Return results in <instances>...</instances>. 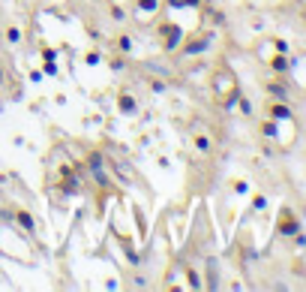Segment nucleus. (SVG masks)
Returning <instances> with one entry per match:
<instances>
[{"label": "nucleus", "instance_id": "22", "mask_svg": "<svg viewBox=\"0 0 306 292\" xmlns=\"http://www.w3.org/2000/svg\"><path fill=\"white\" fill-rule=\"evenodd\" d=\"M234 193H246V181H237V184H234Z\"/></svg>", "mask_w": 306, "mask_h": 292}, {"label": "nucleus", "instance_id": "14", "mask_svg": "<svg viewBox=\"0 0 306 292\" xmlns=\"http://www.w3.org/2000/svg\"><path fill=\"white\" fill-rule=\"evenodd\" d=\"M279 121H273V118H264L261 121V127H258V133L264 136V139H276L279 136V127H276Z\"/></svg>", "mask_w": 306, "mask_h": 292}, {"label": "nucleus", "instance_id": "3", "mask_svg": "<svg viewBox=\"0 0 306 292\" xmlns=\"http://www.w3.org/2000/svg\"><path fill=\"white\" fill-rule=\"evenodd\" d=\"M213 40H216V30H195V33H186L183 43H180V49H177L171 57H177V60L198 57V54H204V51L213 46Z\"/></svg>", "mask_w": 306, "mask_h": 292}, {"label": "nucleus", "instance_id": "1", "mask_svg": "<svg viewBox=\"0 0 306 292\" xmlns=\"http://www.w3.org/2000/svg\"><path fill=\"white\" fill-rule=\"evenodd\" d=\"M210 97L219 108H231L240 97V79L228 63H216L210 72Z\"/></svg>", "mask_w": 306, "mask_h": 292}, {"label": "nucleus", "instance_id": "11", "mask_svg": "<svg viewBox=\"0 0 306 292\" xmlns=\"http://www.w3.org/2000/svg\"><path fill=\"white\" fill-rule=\"evenodd\" d=\"M267 66H270V69L276 72V76H285V72L291 69V57H288L285 51H276L270 60H267Z\"/></svg>", "mask_w": 306, "mask_h": 292}, {"label": "nucleus", "instance_id": "8", "mask_svg": "<svg viewBox=\"0 0 306 292\" xmlns=\"http://www.w3.org/2000/svg\"><path fill=\"white\" fill-rule=\"evenodd\" d=\"M114 102H117V112H120V115H135V112H138V99H135L126 88L117 91V99H114Z\"/></svg>", "mask_w": 306, "mask_h": 292}, {"label": "nucleus", "instance_id": "15", "mask_svg": "<svg viewBox=\"0 0 306 292\" xmlns=\"http://www.w3.org/2000/svg\"><path fill=\"white\" fill-rule=\"evenodd\" d=\"M108 66H111L114 72H123V69H126V54H117V51H114V54L108 57Z\"/></svg>", "mask_w": 306, "mask_h": 292}, {"label": "nucleus", "instance_id": "13", "mask_svg": "<svg viewBox=\"0 0 306 292\" xmlns=\"http://www.w3.org/2000/svg\"><path fill=\"white\" fill-rule=\"evenodd\" d=\"M3 36H6V43H9L12 49H18V46H21V40H24V33H21V27H18V24H6Z\"/></svg>", "mask_w": 306, "mask_h": 292}, {"label": "nucleus", "instance_id": "12", "mask_svg": "<svg viewBox=\"0 0 306 292\" xmlns=\"http://www.w3.org/2000/svg\"><path fill=\"white\" fill-rule=\"evenodd\" d=\"M42 72L45 76H57V51L51 46H42Z\"/></svg>", "mask_w": 306, "mask_h": 292}, {"label": "nucleus", "instance_id": "19", "mask_svg": "<svg viewBox=\"0 0 306 292\" xmlns=\"http://www.w3.org/2000/svg\"><path fill=\"white\" fill-rule=\"evenodd\" d=\"M234 102H237V105H240V115H246V118H249V115H252V102H249V99H246V97H243V94H240V97H237V99H234Z\"/></svg>", "mask_w": 306, "mask_h": 292}, {"label": "nucleus", "instance_id": "16", "mask_svg": "<svg viewBox=\"0 0 306 292\" xmlns=\"http://www.w3.org/2000/svg\"><path fill=\"white\" fill-rule=\"evenodd\" d=\"M84 63H87V66H99V63H102V51H99V49H87V51H84Z\"/></svg>", "mask_w": 306, "mask_h": 292}, {"label": "nucleus", "instance_id": "4", "mask_svg": "<svg viewBox=\"0 0 306 292\" xmlns=\"http://www.w3.org/2000/svg\"><path fill=\"white\" fill-rule=\"evenodd\" d=\"M189 145H192V151H195V157H213V151H216V139H213V133L210 130H204V127H195L192 133H189Z\"/></svg>", "mask_w": 306, "mask_h": 292}, {"label": "nucleus", "instance_id": "21", "mask_svg": "<svg viewBox=\"0 0 306 292\" xmlns=\"http://www.w3.org/2000/svg\"><path fill=\"white\" fill-rule=\"evenodd\" d=\"M264 205H267L264 196H255V199H252V211H264Z\"/></svg>", "mask_w": 306, "mask_h": 292}, {"label": "nucleus", "instance_id": "7", "mask_svg": "<svg viewBox=\"0 0 306 292\" xmlns=\"http://www.w3.org/2000/svg\"><path fill=\"white\" fill-rule=\"evenodd\" d=\"M264 112H267V118H273V121H291V118H294L288 99H267Z\"/></svg>", "mask_w": 306, "mask_h": 292}, {"label": "nucleus", "instance_id": "10", "mask_svg": "<svg viewBox=\"0 0 306 292\" xmlns=\"http://www.w3.org/2000/svg\"><path fill=\"white\" fill-rule=\"evenodd\" d=\"M111 49L117 51V54H126V57H129V54L135 51V40H132V33H126V30H123V33H117V36L111 40Z\"/></svg>", "mask_w": 306, "mask_h": 292}, {"label": "nucleus", "instance_id": "2", "mask_svg": "<svg viewBox=\"0 0 306 292\" xmlns=\"http://www.w3.org/2000/svg\"><path fill=\"white\" fill-rule=\"evenodd\" d=\"M183 36H186V30H183L177 21H171V18H156V27H153V40H156V46H159L165 54H174V51L180 49Z\"/></svg>", "mask_w": 306, "mask_h": 292}, {"label": "nucleus", "instance_id": "5", "mask_svg": "<svg viewBox=\"0 0 306 292\" xmlns=\"http://www.w3.org/2000/svg\"><path fill=\"white\" fill-rule=\"evenodd\" d=\"M132 12L141 24L153 21V18H159L162 12V0H132Z\"/></svg>", "mask_w": 306, "mask_h": 292}, {"label": "nucleus", "instance_id": "17", "mask_svg": "<svg viewBox=\"0 0 306 292\" xmlns=\"http://www.w3.org/2000/svg\"><path fill=\"white\" fill-rule=\"evenodd\" d=\"M108 15H111V21H126V9H123L120 3H111V6H108Z\"/></svg>", "mask_w": 306, "mask_h": 292}, {"label": "nucleus", "instance_id": "9", "mask_svg": "<svg viewBox=\"0 0 306 292\" xmlns=\"http://www.w3.org/2000/svg\"><path fill=\"white\" fill-rule=\"evenodd\" d=\"M264 91H267V97L270 99H288V94H291V88H288V82L279 76V79H270L264 85Z\"/></svg>", "mask_w": 306, "mask_h": 292}, {"label": "nucleus", "instance_id": "6", "mask_svg": "<svg viewBox=\"0 0 306 292\" xmlns=\"http://www.w3.org/2000/svg\"><path fill=\"white\" fill-rule=\"evenodd\" d=\"M276 232L279 235H297L300 232V220L291 208H282L279 211V220H276Z\"/></svg>", "mask_w": 306, "mask_h": 292}, {"label": "nucleus", "instance_id": "18", "mask_svg": "<svg viewBox=\"0 0 306 292\" xmlns=\"http://www.w3.org/2000/svg\"><path fill=\"white\" fill-rule=\"evenodd\" d=\"M165 6H171V9H180V6L195 9V6H198V0H165Z\"/></svg>", "mask_w": 306, "mask_h": 292}, {"label": "nucleus", "instance_id": "20", "mask_svg": "<svg viewBox=\"0 0 306 292\" xmlns=\"http://www.w3.org/2000/svg\"><path fill=\"white\" fill-rule=\"evenodd\" d=\"M6 85H9V72H6L3 60H0V88H6Z\"/></svg>", "mask_w": 306, "mask_h": 292}]
</instances>
